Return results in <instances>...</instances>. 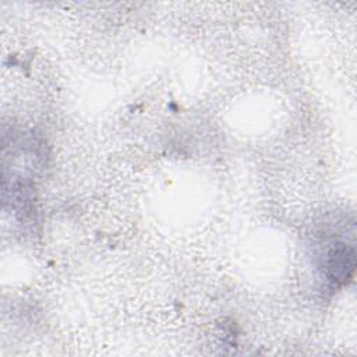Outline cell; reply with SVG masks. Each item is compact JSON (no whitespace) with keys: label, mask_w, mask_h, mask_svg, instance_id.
<instances>
[{"label":"cell","mask_w":357,"mask_h":357,"mask_svg":"<svg viewBox=\"0 0 357 357\" xmlns=\"http://www.w3.org/2000/svg\"><path fill=\"white\" fill-rule=\"evenodd\" d=\"M325 257V271L328 280L335 286L344 284L354 272V250L344 243H335L326 251Z\"/></svg>","instance_id":"cell-1"}]
</instances>
